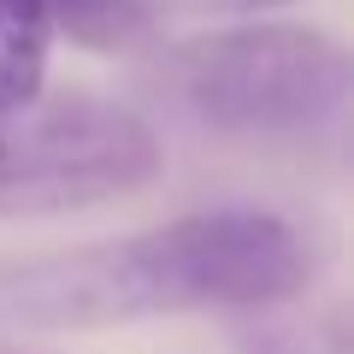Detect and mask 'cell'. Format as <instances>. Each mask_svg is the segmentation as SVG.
Returning a JSON list of instances; mask_svg holds the SVG:
<instances>
[{"label":"cell","instance_id":"cell-1","mask_svg":"<svg viewBox=\"0 0 354 354\" xmlns=\"http://www.w3.org/2000/svg\"><path fill=\"white\" fill-rule=\"evenodd\" d=\"M313 278L307 236L278 213H189L124 242L0 266V325L95 330L153 313H260Z\"/></svg>","mask_w":354,"mask_h":354},{"label":"cell","instance_id":"cell-2","mask_svg":"<svg viewBox=\"0 0 354 354\" xmlns=\"http://www.w3.org/2000/svg\"><path fill=\"white\" fill-rule=\"evenodd\" d=\"M177 88L213 130L307 136L348 101V53L307 24H236L177 53Z\"/></svg>","mask_w":354,"mask_h":354},{"label":"cell","instance_id":"cell-3","mask_svg":"<svg viewBox=\"0 0 354 354\" xmlns=\"http://www.w3.org/2000/svg\"><path fill=\"white\" fill-rule=\"evenodd\" d=\"M160 177V136L106 101H24L0 113V218L83 213Z\"/></svg>","mask_w":354,"mask_h":354},{"label":"cell","instance_id":"cell-4","mask_svg":"<svg viewBox=\"0 0 354 354\" xmlns=\"http://www.w3.org/2000/svg\"><path fill=\"white\" fill-rule=\"evenodd\" d=\"M48 53H53L48 0H0V113L41 95Z\"/></svg>","mask_w":354,"mask_h":354},{"label":"cell","instance_id":"cell-5","mask_svg":"<svg viewBox=\"0 0 354 354\" xmlns=\"http://www.w3.org/2000/svg\"><path fill=\"white\" fill-rule=\"evenodd\" d=\"M48 12L53 36H71L83 48H130L153 24L148 0H48Z\"/></svg>","mask_w":354,"mask_h":354},{"label":"cell","instance_id":"cell-6","mask_svg":"<svg viewBox=\"0 0 354 354\" xmlns=\"http://www.w3.org/2000/svg\"><path fill=\"white\" fill-rule=\"evenodd\" d=\"M236 354H348V319L342 307L307 319H254L236 330Z\"/></svg>","mask_w":354,"mask_h":354},{"label":"cell","instance_id":"cell-7","mask_svg":"<svg viewBox=\"0 0 354 354\" xmlns=\"http://www.w3.org/2000/svg\"><path fill=\"white\" fill-rule=\"evenodd\" d=\"M189 6H207V12H272V6H290V0H189Z\"/></svg>","mask_w":354,"mask_h":354},{"label":"cell","instance_id":"cell-8","mask_svg":"<svg viewBox=\"0 0 354 354\" xmlns=\"http://www.w3.org/2000/svg\"><path fill=\"white\" fill-rule=\"evenodd\" d=\"M0 354H36V348H18V342H0Z\"/></svg>","mask_w":354,"mask_h":354}]
</instances>
